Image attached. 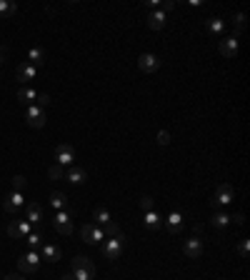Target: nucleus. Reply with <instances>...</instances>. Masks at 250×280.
<instances>
[{"instance_id":"nucleus-42","label":"nucleus","mask_w":250,"mask_h":280,"mask_svg":"<svg viewBox=\"0 0 250 280\" xmlns=\"http://www.w3.org/2000/svg\"><path fill=\"white\" fill-rule=\"evenodd\" d=\"M60 280H75V278H73V275H63Z\"/></svg>"},{"instance_id":"nucleus-37","label":"nucleus","mask_w":250,"mask_h":280,"mask_svg":"<svg viewBox=\"0 0 250 280\" xmlns=\"http://www.w3.org/2000/svg\"><path fill=\"white\" fill-rule=\"evenodd\" d=\"M158 143H160V145H168V143H170V133H168V130H160V133H158Z\"/></svg>"},{"instance_id":"nucleus-10","label":"nucleus","mask_w":250,"mask_h":280,"mask_svg":"<svg viewBox=\"0 0 250 280\" xmlns=\"http://www.w3.org/2000/svg\"><path fill=\"white\" fill-rule=\"evenodd\" d=\"M183 253H185V258H190V260H198L200 255H203V240L200 238H188L185 243H183Z\"/></svg>"},{"instance_id":"nucleus-34","label":"nucleus","mask_w":250,"mask_h":280,"mask_svg":"<svg viewBox=\"0 0 250 280\" xmlns=\"http://www.w3.org/2000/svg\"><path fill=\"white\" fill-rule=\"evenodd\" d=\"M248 250H250V240L243 238V240L238 243V253H240V258H248Z\"/></svg>"},{"instance_id":"nucleus-40","label":"nucleus","mask_w":250,"mask_h":280,"mask_svg":"<svg viewBox=\"0 0 250 280\" xmlns=\"http://www.w3.org/2000/svg\"><path fill=\"white\" fill-rule=\"evenodd\" d=\"M5 280H25L23 275H15V273H10V275H5Z\"/></svg>"},{"instance_id":"nucleus-16","label":"nucleus","mask_w":250,"mask_h":280,"mask_svg":"<svg viewBox=\"0 0 250 280\" xmlns=\"http://www.w3.org/2000/svg\"><path fill=\"white\" fill-rule=\"evenodd\" d=\"M165 20H168L165 10H153V13L148 15V28H153V30H163V28H165Z\"/></svg>"},{"instance_id":"nucleus-33","label":"nucleus","mask_w":250,"mask_h":280,"mask_svg":"<svg viewBox=\"0 0 250 280\" xmlns=\"http://www.w3.org/2000/svg\"><path fill=\"white\" fill-rule=\"evenodd\" d=\"M25 183H28V180H25V175H15V178H13V190H18V193H23V188H25Z\"/></svg>"},{"instance_id":"nucleus-20","label":"nucleus","mask_w":250,"mask_h":280,"mask_svg":"<svg viewBox=\"0 0 250 280\" xmlns=\"http://www.w3.org/2000/svg\"><path fill=\"white\" fill-rule=\"evenodd\" d=\"M93 218H95V225H98V228H103V225L113 223V215H110V210H108V208H95V210H93Z\"/></svg>"},{"instance_id":"nucleus-31","label":"nucleus","mask_w":250,"mask_h":280,"mask_svg":"<svg viewBox=\"0 0 250 280\" xmlns=\"http://www.w3.org/2000/svg\"><path fill=\"white\" fill-rule=\"evenodd\" d=\"M48 175H50V180H60V178H65V170H63L60 165H50Z\"/></svg>"},{"instance_id":"nucleus-7","label":"nucleus","mask_w":250,"mask_h":280,"mask_svg":"<svg viewBox=\"0 0 250 280\" xmlns=\"http://www.w3.org/2000/svg\"><path fill=\"white\" fill-rule=\"evenodd\" d=\"M18 268H20V273H35V270L40 268V255H38L35 250L23 253V255L18 258Z\"/></svg>"},{"instance_id":"nucleus-11","label":"nucleus","mask_w":250,"mask_h":280,"mask_svg":"<svg viewBox=\"0 0 250 280\" xmlns=\"http://www.w3.org/2000/svg\"><path fill=\"white\" fill-rule=\"evenodd\" d=\"M183 220H185V218H183V213L173 210V213L163 220V225H165V230H168L170 235H175V233H180V230H183Z\"/></svg>"},{"instance_id":"nucleus-12","label":"nucleus","mask_w":250,"mask_h":280,"mask_svg":"<svg viewBox=\"0 0 250 280\" xmlns=\"http://www.w3.org/2000/svg\"><path fill=\"white\" fill-rule=\"evenodd\" d=\"M25 220H28L30 225H38V223L43 220V208H40V203H35V200L25 203Z\"/></svg>"},{"instance_id":"nucleus-1","label":"nucleus","mask_w":250,"mask_h":280,"mask_svg":"<svg viewBox=\"0 0 250 280\" xmlns=\"http://www.w3.org/2000/svg\"><path fill=\"white\" fill-rule=\"evenodd\" d=\"M100 245H103V255H105L108 260H118V258L123 255V250H125V235L120 233V235H115V238L103 240Z\"/></svg>"},{"instance_id":"nucleus-43","label":"nucleus","mask_w":250,"mask_h":280,"mask_svg":"<svg viewBox=\"0 0 250 280\" xmlns=\"http://www.w3.org/2000/svg\"><path fill=\"white\" fill-rule=\"evenodd\" d=\"M220 280H225V278H220Z\"/></svg>"},{"instance_id":"nucleus-24","label":"nucleus","mask_w":250,"mask_h":280,"mask_svg":"<svg viewBox=\"0 0 250 280\" xmlns=\"http://www.w3.org/2000/svg\"><path fill=\"white\" fill-rule=\"evenodd\" d=\"M205 30H208V35H223V20L220 18H210V20H205Z\"/></svg>"},{"instance_id":"nucleus-39","label":"nucleus","mask_w":250,"mask_h":280,"mask_svg":"<svg viewBox=\"0 0 250 280\" xmlns=\"http://www.w3.org/2000/svg\"><path fill=\"white\" fill-rule=\"evenodd\" d=\"M230 220H235L238 225H243V223H245V218H243V213H235V215H233Z\"/></svg>"},{"instance_id":"nucleus-13","label":"nucleus","mask_w":250,"mask_h":280,"mask_svg":"<svg viewBox=\"0 0 250 280\" xmlns=\"http://www.w3.org/2000/svg\"><path fill=\"white\" fill-rule=\"evenodd\" d=\"M138 68H140L143 73H155V70L160 68V60H158L155 55H150V53H143V55L138 58Z\"/></svg>"},{"instance_id":"nucleus-32","label":"nucleus","mask_w":250,"mask_h":280,"mask_svg":"<svg viewBox=\"0 0 250 280\" xmlns=\"http://www.w3.org/2000/svg\"><path fill=\"white\" fill-rule=\"evenodd\" d=\"M140 208H143L145 213L155 210V203H153V198H150V195H143V198H140Z\"/></svg>"},{"instance_id":"nucleus-28","label":"nucleus","mask_w":250,"mask_h":280,"mask_svg":"<svg viewBox=\"0 0 250 280\" xmlns=\"http://www.w3.org/2000/svg\"><path fill=\"white\" fill-rule=\"evenodd\" d=\"M230 223H233V220H230V215H225V213H215V215H213V225H215V228H220V230H223V228H228Z\"/></svg>"},{"instance_id":"nucleus-29","label":"nucleus","mask_w":250,"mask_h":280,"mask_svg":"<svg viewBox=\"0 0 250 280\" xmlns=\"http://www.w3.org/2000/svg\"><path fill=\"white\" fill-rule=\"evenodd\" d=\"M100 230H103V235H105V238H115V235H120V233H123V230H120V225H118L115 220H113V223H108V225H103Z\"/></svg>"},{"instance_id":"nucleus-38","label":"nucleus","mask_w":250,"mask_h":280,"mask_svg":"<svg viewBox=\"0 0 250 280\" xmlns=\"http://www.w3.org/2000/svg\"><path fill=\"white\" fill-rule=\"evenodd\" d=\"M148 8L150 10H158L160 8V0H148Z\"/></svg>"},{"instance_id":"nucleus-22","label":"nucleus","mask_w":250,"mask_h":280,"mask_svg":"<svg viewBox=\"0 0 250 280\" xmlns=\"http://www.w3.org/2000/svg\"><path fill=\"white\" fill-rule=\"evenodd\" d=\"M18 100H20V103H25V105H35L38 93H35L33 88H20V90H18Z\"/></svg>"},{"instance_id":"nucleus-3","label":"nucleus","mask_w":250,"mask_h":280,"mask_svg":"<svg viewBox=\"0 0 250 280\" xmlns=\"http://www.w3.org/2000/svg\"><path fill=\"white\" fill-rule=\"evenodd\" d=\"M53 225H55V230H58L60 235H70V233H73V210H70V208H68V210H58Z\"/></svg>"},{"instance_id":"nucleus-21","label":"nucleus","mask_w":250,"mask_h":280,"mask_svg":"<svg viewBox=\"0 0 250 280\" xmlns=\"http://www.w3.org/2000/svg\"><path fill=\"white\" fill-rule=\"evenodd\" d=\"M43 258L50 260V263H58L60 260V248L53 245V243H43Z\"/></svg>"},{"instance_id":"nucleus-35","label":"nucleus","mask_w":250,"mask_h":280,"mask_svg":"<svg viewBox=\"0 0 250 280\" xmlns=\"http://www.w3.org/2000/svg\"><path fill=\"white\" fill-rule=\"evenodd\" d=\"M233 23H235L238 30H243V28H245V15H243V13H235V15H233Z\"/></svg>"},{"instance_id":"nucleus-17","label":"nucleus","mask_w":250,"mask_h":280,"mask_svg":"<svg viewBox=\"0 0 250 280\" xmlns=\"http://www.w3.org/2000/svg\"><path fill=\"white\" fill-rule=\"evenodd\" d=\"M18 80H20L23 85H28L30 80H35V68H33L30 63H23V65L18 68Z\"/></svg>"},{"instance_id":"nucleus-2","label":"nucleus","mask_w":250,"mask_h":280,"mask_svg":"<svg viewBox=\"0 0 250 280\" xmlns=\"http://www.w3.org/2000/svg\"><path fill=\"white\" fill-rule=\"evenodd\" d=\"M55 165H60V168L75 165V150H73V145L60 143V145L55 148Z\"/></svg>"},{"instance_id":"nucleus-30","label":"nucleus","mask_w":250,"mask_h":280,"mask_svg":"<svg viewBox=\"0 0 250 280\" xmlns=\"http://www.w3.org/2000/svg\"><path fill=\"white\" fill-rule=\"evenodd\" d=\"M25 243H28V245H30V250H35V248H38V245H43V235H40V233H38V230H33V233H30V235H28V238H25Z\"/></svg>"},{"instance_id":"nucleus-19","label":"nucleus","mask_w":250,"mask_h":280,"mask_svg":"<svg viewBox=\"0 0 250 280\" xmlns=\"http://www.w3.org/2000/svg\"><path fill=\"white\" fill-rule=\"evenodd\" d=\"M50 205L55 208V213L58 210H68L70 205H68V195L65 193H60V190H55L53 195H50Z\"/></svg>"},{"instance_id":"nucleus-9","label":"nucleus","mask_w":250,"mask_h":280,"mask_svg":"<svg viewBox=\"0 0 250 280\" xmlns=\"http://www.w3.org/2000/svg\"><path fill=\"white\" fill-rule=\"evenodd\" d=\"M25 120H28L30 128L40 130V128L45 125V110L38 108V105H28V110H25Z\"/></svg>"},{"instance_id":"nucleus-8","label":"nucleus","mask_w":250,"mask_h":280,"mask_svg":"<svg viewBox=\"0 0 250 280\" xmlns=\"http://www.w3.org/2000/svg\"><path fill=\"white\" fill-rule=\"evenodd\" d=\"M30 233H33V225H30L25 218H23V220H18V223L13 220V223L8 225V235H10L13 240H23V238H28Z\"/></svg>"},{"instance_id":"nucleus-4","label":"nucleus","mask_w":250,"mask_h":280,"mask_svg":"<svg viewBox=\"0 0 250 280\" xmlns=\"http://www.w3.org/2000/svg\"><path fill=\"white\" fill-rule=\"evenodd\" d=\"M235 200V193H233V185H228V183H223L215 193H213V208H223V205H230Z\"/></svg>"},{"instance_id":"nucleus-6","label":"nucleus","mask_w":250,"mask_h":280,"mask_svg":"<svg viewBox=\"0 0 250 280\" xmlns=\"http://www.w3.org/2000/svg\"><path fill=\"white\" fill-rule=\"evenodd\" d=\"M80 238L88 243V245H100L103 240H105V235H103V230L95 225V223H85L83 228H80Z\"/></svg>"},{"instance_id":"nucleus-36","label":"nucleus","mask_w":250,"mask_h":280,"mask_svg":"<svg viewBox=\"0 0 250 280\" xmlns=\"http://www.w3.org/2000/svg\"><path fill=\"white\" fill-rule=\"evenodd\" d=\"M35 105H38V108L50 105V95H48V93H40V95H38V100H35Z\"/></svg>"},{"instance_id":"nucleus-26","label":"nucleus","mask_w":250,"mask_h":280,"mask_svg":"<svg viewBox=\"0 0 250 280\" xmlns=\"http://www.w3.org/2000/svg\"><path fill=\"white\" fill-rule=\"evenodd\" d=\"M73 268H85V270H95V263L85 255H75L73 258Z\"/></svg>"},{"instance_id":"nucleus-41","label":"nucleus","mask_w":250,"mask_h":280,"mask_svg":"<svg viewBox=\"0 0 250 280\" xmlns=\"http://www.w3.org/2000/svg\"><path fill=\"white\" fill-rule=\"evenodd\" d=\"M3 60H5V50L0 48V65H3Z\"/></svg>"},{"instance_id":"nucleus-27","label":"nucleus","mask_w":250,"mask_h":280,"mask_svg":"<svg viewBox=\"0 0 250 280\" xmlns=\"http://www.w3.org/2000/svg\"><path fill=\"white\" fill-rule=\"evenodd\" d=\"M73 278H75V280H95V270H85V268H73Z\"/></svg>"},{"instance_id":"nucleus-18","label":"nucleus","mask_w":250,"mask_h":280,"mask_svg":"<svg viewBox=\"0 0 250 280\" xmlns=\"http://www.w3.org/2000/svg\"><path fill=\"white\" fill-rule=\"evenodd\" d=\"M28 63H30L33 68H40V65L45 63V50H43V48H30V50H28Z\"/></svg>"},{"instance_id":"nucleus-23","label":"nucleus","mask_w":250,"mask_h":280,"mask_svg":"<svg viewBox=\"0 0 250 280\" xmlns=\"http://www.w3.org/2000/svg\"><path fill=\"white\" fill-rule=\"evenodd\" d=\"M143 220H145V228H148V230H158V228H163V218H160L155 210L145 213V218H143Z\"/></svg>"},{"instance_id":"nucleus-5","label":"nucleus","mask_w":250,"mask_h":280,"mask_svg":"<svg viewBox=\"0 0 250 280\" xmlns=\"http://www.w3.org/2000/svg\"><path fill=\"white\" fill-rule=\"evenodd\" d=\"M25 203H28V200H25V195H23V193H18V190H13V193L3 200V210H5V213H10V215H18V213L25 208Z\"/></svg>"},{"instance_id":"nucleus-25","label":"nucleus","mask_w":250,"mask_h":280,"mask_svg":"<svg viewBox=\"0 0 250 280\" xmlns=\"http://www.w3.org/2000/svg\"><path fill=\"white\" fill-rule=\"evenodd\" d=\"M15 10H18L15 3H10V0H0V18H10Z\"/></svg>"},{"instance_id":"nucleus-14","label":"nucleus","mask_w":250,"mask_h":280,"mask_svg":"<svg viewBox=\"0 0 250 280\" xmlns=\"http://www.w3.org/2000/svg\"><path fill=\"white\" fill-rule=\"evenodd\" d=\"M218 50H220L223 58H235V53H238V38L235 35L233 38H223L220 45H218Z\"/></svg>"},{"instance_id":"nucleus-15","label":"nucleus","mask_w":250,"mask_h":280,"mask_svg":"<svg viewBox=\"0 0 250 280\" xmlns=\"http://www.w3.org/2000/svg\"><path fill=\"white\" fill-rule=\"evenodd\" d=\"M65 180L73 183V185H83V183L88 180V173H85L83 168H78V165H70V168L65 170Z\"/></svg>"}]
</instances>
